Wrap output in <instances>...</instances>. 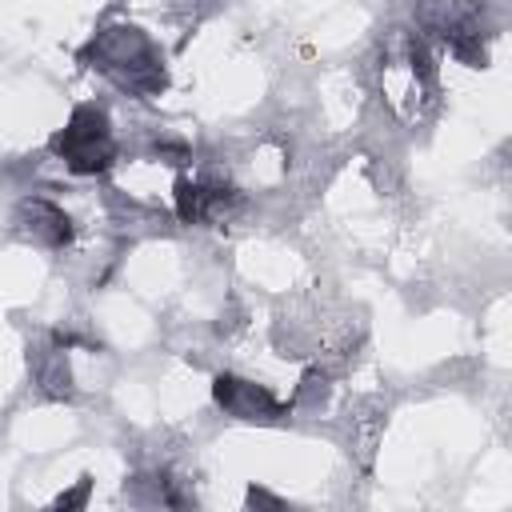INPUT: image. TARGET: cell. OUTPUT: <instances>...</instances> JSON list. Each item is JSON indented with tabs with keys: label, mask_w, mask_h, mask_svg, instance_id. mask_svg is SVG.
Returning a JSON list of instances; mask_svg holds the SVG:
<instances>
[{
	"label": "cell",
	"mask_w": 512,
	"mask_h": 512,
	"mask_svg": "<svg viewBox=\"0 0 512 512\" xmlns=\"http://www.w3.org/2000/svg\"><path fill=\"white\" fill-rule=\"evenodd\" d=\"M88 56L96 60L100 72H108L116 84L132 92H156L164 88V68L160 52L140 28H108L88 44Z\"/></svg>",
	"instance_id": "6da1fadb"
},
{
	"label": "cell",
	"mask_w": 512,
	"mask_h": 512,
	"mask_svg": "<svg viewBox=\"0 0 512 512\" xmlns=\"http://www.w3.org/2000/svg\"><path fill=\"white\" fill-rule=\"evenodd\" d=\"M52 152L64 156V164L80 176H92V172H104L112 164V128H108V116L104 108L96 104H80L72 112V120L52 136Z\"/></svg>",
	"instance_id": "7a4b0ae2"
},
{
	"label": "cell",
	"mask_w": 512,
	"mask_h": 512,
	"mask_svg": "<svg viewBox=\"0 0 512 512\" xmlns=\"http://www.w3.org/2000/svg\"><path fill=\"white\" fill-rule=\"evenodd\" d=\"M212 400L228 412V416H236V420H260V424H268V420H280V416H288V408L264 388V384H252V380H240V376H216V384H212Z\"/></svg>",
	"instance_id": "3957f363"
},
{
	"label": "cell",
	"mask_w": 512,
	"mask_h": 512,
	"mask_svg": "<svg viewBox=\"0 0 512 512\" xmlns=\"http://www.w3.org/2000/svg\"><path fill=\"white\" fill-rule=\"evenodd\" d=\"M16 232L32 244H44V248H64L72 240V220L60 204L44 200V196H28L20 200L16 208Z\"/></svg>",
	"instance_id": "277c9868"
},
{
	"label": "cell",
	"mask_w": 512,
	"mask_h": 512,
	"mask_svg": "<svg viewBox=\"0 0 512 512\" xmlns=\"http://www.w3.org/2000/svg\"><path fill=\"white\" fill-rule=\"evenodd\" d=\"M32 372H36V384L48 392V396H72V372H68V360L60 348H48V352H36L32 356Z\"/></svg>",
	"instance_id": "5b68a950"
},
{
	"label": "cell",
	"mask_w": 512,
	"mask_h": 512,
	"mask_svg": "<svg viewBox=\"0 0 512 512\" xmlns=\"http://www.w3.org/2000/svg\"><path fill=\"white\" fill-rule=\"evenodd\" d=\"M84 492H88V480H80V488L68 492V496H60L56 504H60V508H76V504H84Z\"/></svg>",
	"instance_id": "8992f818"
}]
</instances>
